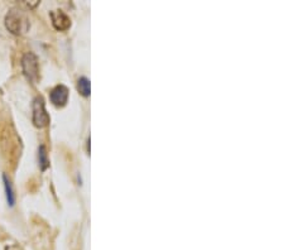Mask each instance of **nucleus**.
Segmentation results:
<instances>
[{"instance_id":"1","label":"nucleus","mask_w":284,"mask_h":250,"mask_svg":"<svg viewBox=\"0 0 284 250\" xmlns=\"http://www.w3.org/2000/svg\"><path fill=\"white\" fill-rule=\"evenodd\" d=\"M5 27L13 34H23L29 28V22L26 16L18 9H12L5 16Z\"/></svg>"},{"instance_id":"2","label":"nucleus","mask_w":284,"mask_h":250,"mask_svg":"<svg viewBox=\"0 0 284 250\" xmlns=\"http://www.w3.org/2000/svg\"><path fill=\"white\" fill-rule=\"evenodd\" d=\"M22 68L24 76L32 83H35L39 78V66L38 58L34 53L28 52L22 58Z\"/></svg>"},{"instance_id":"3","label":"nucleus","mask_w":284,"mask_h":250,"mask_svg":"<svg viewBox=\"0 0 284 250\" xmlns=\"http://www.w3.org/2000/svg\"><path fill=\"white\" fill-rule=\"evenodd\" d=\"M51 118L46 111L45 100L42 96H37L33 100V124L37 128H45L49 124Z\"/></svg>"},{"instance_id":"4","label":"nucleus","mask_w":284,"mask_h":250,"mask_svg":"<svg viewBox=\"0 0 284 250\" xmlns=\"http://www.w3.org/2000/svg\"><path fill=\"white\" fill-rule=\"evenodd\" d=\"M68 89L64 85H57L56 87H53L49 93V99H51V103L54 106H58V108H62L67 104L68 101Z\"/></svg>"},{"instance_id":"5","label":"nucleus","mask_w":284,"mask_h":250,"mask_svg":"<svg viewBox=\"0 0 284 250\" xmlns=\"http://www.w3.org/2000/svg\"><path fill=\"white\" fill-rule=\"evenodd\" d=\"M49 16H51L52 24L57 31L62 32V31H66L71 27V19L62 10H53Z\"/></svg>"},{"instance_id":"6","label":"nucleus","mask_w":284,"mask_h":250,"mask_svg":"<svg viewBox=\"0 0 284 250\" xmlns=\"http://www.w3.org/2000/svg\"><path fill=\"white\" fill-rule=\"evenodd\" d=\"M3 181H4V186H5V193H7L8 203H9V206H14V203H16V196H14L12 182H10V180L7 176H5V174L3 176Z\"/></svg>"},{"instance_id":"7","label":"nucleus","mask_w":284,"mask_h":250,"mask_svg":"<svg viewBox=\"0 0 284 250\" xmlns=\"http://www.w3.org/2000/svg\"><path fill=\"white\" fill-rule=\"evenodd\" d=\"M77 90H79V93L82 96H89L90 93H91V86H90V81L87 80L86 77H80L79 78V81H77Z\"/></svg>"},{"instance_id":"8","label":"nucleus","mask_w":284,"mask_h":250,"mask_svg":"<svg viewBox=\"0 0 284 250\" xmlns=\"http://www.w3.org/2000/svg\"><path fill=\"white\" fill-rule=\"evenodd\" d=\"M38 160H39V167H41L42 171H46L49 167V160L47 157V149H46L45 145H41L38 149Z\"/></svg>"},{"instance_id":"9","label":"nucleus","mask_w":284,"mask_h":250,"mask_svg":"<svg viewBox=\"0 0 284 250\" xmlns=\"http://www.w3.org/2000/svg\"><path fill=\"white\" fill-rule=\"evenodd\" d=\"M5 250H22L19 247H16V245H10V247H7Z\"/></svg>"}]
</instances>
